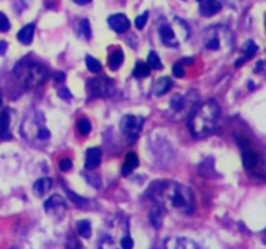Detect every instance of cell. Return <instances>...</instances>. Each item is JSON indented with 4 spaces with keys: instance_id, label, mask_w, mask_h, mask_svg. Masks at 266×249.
<instances>
[{
    "instance_id": "cell-5",
    "label": "cell",
    "mask_w": 266,
    "mask_h": 249,
    "mask_svg": "<svg viewBox=\"0 0 266 249\" xmlns=\"http://www.w3.org/2000/svg\"><path fill=\"white\" fill-rule=\"evenodd\" d=\"M13 74L22 86L27 87V88L39 86L47 80L48 77L47 69L38 62L27 60V58L22 60L16 65Z\"/></svg>"
},
{
    "instance_id": "cell-39",
    "label": "cell",
    "mask_w": 266,
    "mask_h": 249,
    "mask_svg": "<svg viewBox=\"0 0 266 249\" xmlns=\"http://www.w3.org/2000/svg\"><path fill=\"white\" fill-rule=\"evenodd\" d=\"M78 4H82V5H84V4H88L91 0H76Z\"/></svg>"
},
{
    "instance_id": "cell-25",
    "label": "cell",
    "mask_w": 266,
    "mask_h": 249,
    "mask_svg": "<svg viewBox=\"0 0 266 249\" xmlns=\"http://www.w3.org/2000/svg\"><path fill=\"white\" fill-rule=\"evenodd\" d=\"M148 66L152 69H155V70H161L162 69V64H161V60L160 57H159V55L155 52V51H152V52H150V55H148Z\"/></svg>"
},
{
    "instance_id": "cell-37",
    "label": "cell",
    "mask_w": 266,
    "mask_h": 249,
    "mask_svg": "<svg viewBox=\"0 0 266 249\" xmlns=\"http://www.w3.org/2000/svg\"><path fill=\"white\" fill-rule=\"evenodd\" d=\"M7 50V43L5 42H0V55H3Z\"/></svg>"
},
{
    "instance_id": "cell-31",
    "label": "cell",
    "mask_w": 266,
    "mask_h": 249,
    "mask_svg": "<svg viewBox=\"0 0 266 249\" xmlns=\"http://www.w3.org/2000/svg\"><path fill=\"white\" fill-rule=\"evenodd\" d=\"M80 29H82V33L84 34V36H86L87 39L91 36V26H90L88 20H83V21L80 22Z\"/></svg>"
},
{
    "instance_id": "cell-29",
    "label": "cell",
    "mask_w": 266,
    "mask_h": 249,
    "mask_svg": "<svg viewBox=\"0 0 266 249\" xmlns=\"http://www.w3.org/2000/svg\"><path fill=\"white\" fill-rule=\"evenodd\" d=\"M148 16H150V13H148V12H144L143 15L138 16V17L135 18V26H136V29L142 30L143 28L146 26L147 21H148Z\"/></svg>"
},
{
    "instance_id": "cell-2",
    "label": "cell",
    "mask_w": 266,
    "mask_h": 249,
    "mask_svg": "<svg viewBox=\"0 0 266 249\" xmlns=\"http://www.w3.org/2000/svg\"><path fill=\"white\" fill-rule=\"evenodd\" d=\"M219 105L213 99L197 107L188 119V129L195 138H204L214 130L219 119Z\"/></svg>"
},
{
    "instance_id": "cell-21",
    "label": "cell",
    "mask_w": 266,
    "mask_h": 249,
    "mask_svg": "<svg viewBox=\"0 0 266 249\" xmlns=\"http://www.w3.org/2000/svg\"><path fill=\"white\" fill-rule=\"evenodd\" d=\"M124 52H122V50H116L113 52V54L110 55L109 57V64H108V66H109L110 70H117V69L120 68L121 65H122V62H124Z\"/></svg>"
},
{
    "instance_id": "cell-22",
    "label": "cell",
    "mask_w": 266,
    "mask_h": 249,
    "mask_svg": "<svg viewBox=\"0 0 266 249\" xmlns=\"http://www.w3.org/2000/svg\"><path fill=\"white\" fill-rule=\"evenodd\" d=\"M257 50H259V47L256 46L252 40H249V42H247V44H245V47H244V52H245V56L244 57H241L239 58L237 62H235V66H240L241 65V62H244L247 61V60H249L251 57H253V55L257 52Z\"/></svg>"
},
{
    "instance_id": "cell-6",
    "label": "cell",
    "mask_w": 266,
    "mask_h": 249,
    "mask_svg": "<svg viewBox=\"0 0 266 249\" xmlns=\"http://www.w3.org/2000/svg\"><path fill=\"white\" fill-rule=\"evenodd\" d=\"M199 99L200 96L196 90H188L185 94H175L170 99V105H169L171 118L174 121H179L185 117H190L193 111L197 108Z\"/></svg>"
},
{
    "instance_id": "cell-33",
    "label": "cell",
    "mask_w": 266,
    "mask_h": 249,
    "mask_svg": "<svg viewBox=\"0 0 266 249\" xmlns=\"http://www.w3.org/2000/svg\"><path fill=\"white\" fill-rule=\"evenodd\" d=\"M72 167H73V163H72L69 159L61 160V161H60V169H61L62 171H69V170H72Z\"/></svg>"
},
{
    "instance_id": "cell-36",
    "label": "cell",
    "mask_w": 266,
    "mask_h": 249,
    "mask_svg": "<svg viewBox=\"0 0 266 249\" xmlns=\"http://www.w3.org/2000/svg\"><path fill=\"white\" fill-rule=\"evenodd\" d=\"M53 78H55V81L57 83H62L65 81V74H64V73H56Z\"/></svg>"
},
{
    "instance_id": "cell-28",
    "label": "cell",
    "mask_w": 266,
    "mask_h": 249,
    "mask_svg": "<svg viewBox=\"0 0 266 249\" xmlns=\"http://www.w3.org/2000/svg\"><path fill=\"white\" fill-rule=\"evenodd\" d=\"M151 223L156 228H160L161 223H162V217H161V213L159 209L153 210L152 213H151Z\"/></svg>"
},
{
    "instance_id": "cell-9",
    "label": "cell",
    "mask_w": 266,
    "mask_h": 249,
    "mask_svg": "<svg viewBox=\"0 0 266 249\" xmlns=\"http://www.w3.org/2000/svg\"><path fill=\"white\" fill-rule=\"evenodd\" d=\"M159 35L166 47H178L179 43H181V38L178 36V33L173 29V26L169 22H162L159 26Z\"/></svg>"
},
{
    "instance_id": "cell-35",
    "label": "cell",
    "mask_w": 266,
    "mask_h": 249,
    "mask_svg": "<svg viewBox=\"0 0 266 249\" xmlns=\"http://www.w3.org/2000/svg\"><path fill=\"white\" fill-rule=\"evenodd\" d=\"M58 96L61 99H70L72 98V94H70V91L68 88H60L58 90Z\"/></svg>"
},
{
    "instance_id": "cell-24",
    "label": "cell",
    "mask_w": 266,
    "mask_h": 249,
    "mask_svg": "<svg viewBox=\"0 0 266 249\" xmlns=\"http://www.w3.org/2000/svg\"><path fill=\"white\" fill-rule=\"evenodd\" d=\"M77 231H78V234H80V236H82V238L88 239L92 234L91 223H90V222H88L87 220L80 221V222L77 223Z\"/></svg>"
},
{
    "instance_id": "cell-18",
    "label": "cell",
    "mask_w": 266,
    "mask_h": 249,
    "mask_svg": "<svg viewBox=\"0 0 266 249\" xmlns=\"http://www.w3.org/2000/svg\"><path fill=\"white\" fill-rule=\"evenodd\" d=\"M34 33H35V25H34V24L26 25L19 31L17 39H19L22 44L29 46V44H31V42H33L34 39Z\"/></svg>"
},
{
    "instance_id": "cell-11",
    "label": "cell",
    "mask_w": 266,
    "mask_h": 249,
    "mask_svg": "<svg viewBox=\"0 0 266 249\" xmlns=\"http://www.w3.org/2000/svg\"><path fill=\"white\" fill-rule=\"evenodd\" d=\"M44 209H46L47 213L56 214V216H57L60 212H61V213L65 212L66 202H65V200L62 199L61 196L53 195V196H51L47 201L44 202ZM58 217H60V214H58Z\"/></svg>"
},
{
    "instance_id": "cell-14",
    "label": "cell",
    "mask_w": 266,
    "mask_h": 249,
    "mask_svg": "<svg viewBox=\"0 0 266 249\" xmlns=\"http://www.w3.org/2000/svg\"><path fill=\"white\" fill-rule=\"evenodd\" d=\"M102 149L95 147V148H90L86 152V161H84V166L87 170H94L98 167L102 163Z\"/></svg>"
},
{
    "instance_id": "cell-10",
    "label": "cell",
    "mask_w": 266,
    "mask_h": 249,
    "mask_svg": "<svg viewBox=\"0 0 266 249\" xmlns=\"http://www.w3.org/2000/svg\"><path fill=\"white\" fill-rule=\"evenodd\" d=\"M260 163H261V159H260V156L255 151L247 149V151L243 152V165H244V167L248 171L257 174V170H263L264 167H261Z\"/></svg>"
},
{
    "instance_id": "cell-1",
    "label": "cell",
    "mask_w": 266,
    "mask_h": 249,
    "mask_svg": "<svg viewBox=\"0 0 266 249\" xmlns=\"http://www.w3.org/2000/svg\"><path fill=\"white\" fill-rule=\"evenodd\" d=\"M150 195L160 209L179 214H190L195 209V196L190 187L178 182H156Z\"/></svg>"
},
{
    "instance_id": "cell-20",
    "label": "cell",
    "mask_w": 266,
    "mask_h": 249,
    "mask_svg": "<svg viewBox=\"0 0 266 249\" xmlns=\"http://www.w3.org/2000/svg\"><path fill=\"white\" fill-rule=\"evenodd\" d=\"M51 186L52 181L50 178H40V179H38V181L35 182V184H34L33 191L37 196H43L44 194L51 188Z\"/></svg>"
},
{
    "instance_id": "cell-7",
    "label": "cell",
    "mask_w": 266,
    "mask_h": 249,
    "mask_svg": "<svg viewBox=\"0 0 266 249\" xmlns=\"http://www.w3.org/2000/svg\"><path fill=\"white\" fill-rule=\"evenodd\" d=\"M143 122H144V119L142 117L132 116V114H128L121 119V130L126 135L129 143H134L138 139L139 134L143 129Z\"/></svg>"
},
{
    "instance_id": "cell-34",
    "label": "cell",
    "mask_w": 266,
    "mask_h": 249,
    "mask_svg": "<svg viewBox=\"0 0 266 249\" xmlns=\"http://www.w3.org/2000/svg\"><path fill=\"white\" fill-rule=\"evenodd\" d=\"M121 246L125 249H130L134 246V242H133V239L130 238V236H125V238L121 240Z\"/></svg>"
},
{
    "instance_id": "cell-40",
    "label": "cell",
    "mask_w": 266,
    "mask_h": 249,
    "mask_svg": "<svg viewBox=\"0 0 266 249\" xmlns=\"http://www.w3.org/2000/svg\"><path fill=\"white\" fill-rule=\"evenodd\" d=\"M0 105H1V95H0Z\"/></svg>"
},
{
    "instance_id": "cell-8",
    "label": "cell",
    "mask_w": 266,
    "mask_h": 249,
    "mask_svg": "<svg viewBox=\"0 0 266 249\" xmlns=\"http://www.w3.org/2000/svg\"><path fill=\"white\" fill-rule=\"evenodd\" d=\"M112 83H113L112 81L106 80L104 77H98V78H92V80L88 81L87 84L94 96L104 98V96L112 94V88H113Z\"/></svg>"
},
{
    "instance_id": "cell-13",
    "label": "cell",
    "mask_w": 266,
    "mask_h": 249,
    "mask_svg": "<svg viewBox=\"0 0 266 249\" xmlns=\"http://www.w3.org/2000/svg\"><path fill=\"white\" fill-rule=\"evenodd\" d=\"M108 24H109L110 29L114 30L116 33L121 34L128 31L130 29V21L125 15H113L108 18Z\"/></svg>"
},
{
    "instance_id": "cell-27",
    "label": "cell",
    "mask_w": 266,
    "mask_h": 249,
    "mask_svg": "<svg viewBox=\"0 0 266 249\" xmlns=\"http://www.w3.org/2000/svg\"><path fill=\"white\" fill-rule=\"evenodd\" d=\"M91 129H92L91 123H90L88 119L82 118L80 122H78V131H80L82 135H87V134L91 131Z\"/></svg>"
},
{
    "instance_id": "cell-26",
    "label": "cell",
    "mask_w": 266,
    "mask_h": 249,
    "mask_svg": "<svg viewBox=\"0 0 266 249\" xmlns=\"http://www.w3.org/2000/svg\"><path fill=\"white\" fill-rule=\"evenodd\" d=\"M86 66H87L88 70L92 73H99L102 70V64H100L96 58L91 57V56L86 57Z\"/></svg>"
},
{
    "instance_id": "cell-19",
    "label": "cell",
    "mask_w": 266,
    "mask_h": 249,
    "mask_svg": "<svg viewBox=\"0 0 266 249\" xmlns=\"http://www.w3.org/2000/svg\"><path fill=\"white\" fill-rule=\"evenodd\" d=\"M173 86V82H171L170 78L168 77H164V78H160L157 81L156 84H155V88H153V92L156 96H161V95H165L166 92H169Z\"/></svg>"
},
{
    "instance_id": "cell-17",
    "label": "cell",
    "mask_w": 266,
    "mask_h": 249,
    "mask_svg": "<svg viewBox=\"0 0 266 249\" xmlns=\"http://www.w3.org/2000/svg\"><path fill=\"white\" fill-rule=\"evenodd\" d=\"M139 165V159L136 153L134 152H129L126 155V159H125V164L122 166V175L124 177H128L129 174H132Z\"/></svg>"
},
{
    "instance_id": "cell-15",
    "label": "cell",
    "mask_w": 266,
    "mask_h": 249,
    "mask_svg": "<svg viewBox=\"0 0 266 249\" xmlns=\"http://www.w3.org/2000/svg\"><path fill=\"white\" fill-rule=\"evenodd\" d=\"M11 138V114L8 109L0 113V139L7 140Z\"/></svg>"
},
{
    "instance_id": "cell-16",
    "label": "cell",
    "mask_w": 266,
    "mask_h": 249,
    "mask_svg": "<svg viewBox=\"0 0 266 249\" xmlns=\"http://www.w3.org/2000/svg\"><path fill=\"white\" fill-rule=\"evenodd\" d=\"M166 248L173 249H193L199 248L196 243L187 238H171L166 242Z\"/></svg>"
},
{
    "instance_id": "cell-30",
    "label": "cell",
    "mask_w": 266,
    "mask_h": 249,
    "mask_svg": "<svg viewBox=\"0 0 266 249\" xmlns=\"http://www.w3.org/2000/svg\"><path fill=\"white\" fill-rule=\"evenodd\" d=\"M11 29V24L7 16H4L3 13H0V31H8Z\"/></svg>"
},
{
    "instance_id": "cell-12",
    "label": "cell",
    "mask_w": 266,
    "mask_h": 249,
    "mask_svg": "<svg viewBox=\"0 0 266 249\" xmlns=\"http://www.w3.org/2000/svg\"><path fill=\"white\" fill-rule=\"evenodd\" d=\"M197 1H199V11L204 17L217 15L222 8V4L218 0H197Z\"/></svg>"
},
{
    "instance_id": "cell-4",
    "label": "cell",
    "mask_w": 266,
    "mask_h": 249,
    "mask_svg": "<svg viewBox=\"0 0 266 249\" xmlns=\"http://www.w3.org/2000/svg\"><path fill=\"white\" fill-rule=\"evenodd\" d=\"M21 131L24 137L34 145L46 144L51 139V131L48 130L46 119L40 112H34L33 114L26 116Z\"/></svg>"
},
{
    "instance_id": "cell-38",
    "label": "cell",
    "mask_w": 266,
    "mask_h": 249,
    "mask_svg": "<svg viewBox=\"0 0 266 249\" xmlns=\"http://www.w3.org/2000/svg\"><path fill=\"white\" fill-rule=\"evenodd\" d=\"M181 64H186V65H192L193 60H192V58H183L182 61H181Z\"/></svg>"
},
{
    "instance_id": "cell-3",
    "label": "cell",
    "mask_w": 266,
    "mask_h": 249,
    "mask_svg": "<svg viewBox=\"0 0 266 249\" xmlns=\"http://www.w3.org/2000/svg\"><path fill=\"white\" fill-rule=\"evenodd\" d=\"M234 34L226 26H212L204 31V48L209 52L229 55L234 47Z\"/></svg>"
},
{
    "instance_id": "cell-32",
    "label": "cell",
    "mask_w": 266,
    "mask_h": 249,
    "mask_svg": "<svg viewBox=\"0 0 266 249\" xmlns=\"http://www.w3.org/2000/svg\"><path fill=\"white\" fill-rule=\"evenodd\" d=\"M173 74H174L177 78H182V77H185V69H183L181 62L174 64V66H173Z\"/></svg>"
},
{
    "instance_id": "cell-23",
    "label": "cell",
    "mask_w": 266,
    "mask_h": 249,
    "mask_svg": "<svg viewBox=\"0 0 266 249\" xmlns=\"http://www.w3.org/2000/svg\"><path fill=\"white\" fill-rule=\"evenodd\" d=\"M150 73H151V68L148 66L147 62L138 61L134 68L133 76H134L135 78H147V77L150 76Z\"/></svg>"
}]
</instances>
